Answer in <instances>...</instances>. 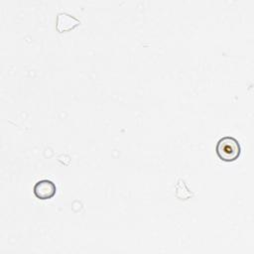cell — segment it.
Masks as SVG:
<instances>
[{"label":"cell","instance_id":"277c9868","mask_svg":"<svg viewBox=\"0 0 254 254\" xmlns=\"http://www.w3.org/2000/svg\"><path fill=\"white\" fill-rule=\"evenodd\" d=\"M175 195L180 200H187L193 196V192L190 191L183 179H179L175 187Z\"/></svg>","mask_w":254,"mask_h":254},{"label":"cell","instance_id":"6da1fadb","mask_svg":"<svg viewBox=\"0 0 254 254\" xmlns=\"http://www.w3.org/2000/svg\"><path fill=\"white\" fill-rule=\"evenodd\" d=\"M217 157L223 162H234L241 154V146L238 140L231 136H224L218 140L215 146Z\"/></svg>","mask_w":254,"mask_h":254},{"label":"cell","instance_id":"3957f363","mask_svg":"<svg viewBox=\"0 0 254 254\" xmlns=\"http://www.w3.org/2000/svg\"><path fill=\"white\" fill-rule=\"evenodd\" d=\"M81 24V22L75 17L65 12H60L56 18V30L58 33H67L75 29Z\"/></svg>","mask_w":254,"mask_h":254},{"label":"cell","instance_id":"7a4b0ae2","mask_svg":"<svg viewBox=\"0 0 254 254\" xmlns=\"http://www.w3.org/2000/svg\"><path fill=\"white\" fill-rule=\"evenodd\" d=\"M33 192L38 199H51L57 193V186L53 181L40 180L35 184L33 188Z\"/></svg>","mask_w":254,"mask_h":254}]
</instances>
